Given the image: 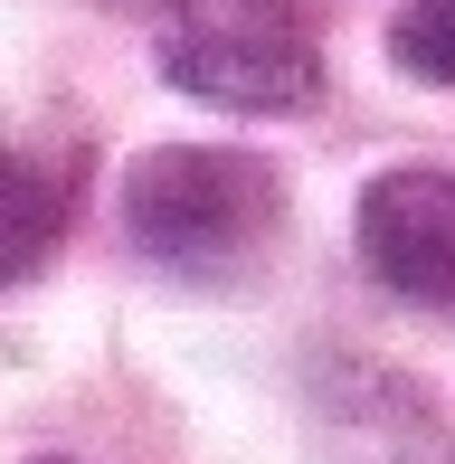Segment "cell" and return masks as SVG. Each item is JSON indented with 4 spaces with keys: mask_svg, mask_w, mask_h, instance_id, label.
I'll use <instances>...</instances> for the list:
<instances>
[{
    "mask_svg": "<svg viewBox=\"0 0 455 464\" xmlns=\"http://www.w3.org/2000/svg\"><path fill=\"white\" fill-rule=\"evenodd\" d=\"M285 189L257 152H218V142H161L123 171V227L152 266L171 276H228L276 237Z\"/></svg>",
    "mask_w": 455,
    "mask_h": 464,
    "instance_id": "1",
    "label": "cell"
},
{
    "mask_svg": "<svg viewBox=\"0 0 455 464\" xmlns=\"http://www.w3.org/2000/svg\"><path fill=\"white\" fill-rule=\"evenodd\" d=\"M152 57L218 114H295L323 95V48L295 0H161Z\"/></svg>",
    "mask_w": 455,
    "mask_h": 464,
    "instance_id": "2",
    "label": "cell"
},
{
    "mask_svg": "<svg viewBox=\"0 0 455 464\" xmlns=\"http://www.w3.org/2000/svg\"><path fill=\"white\" fill-rule=\"evenodd\" d=\"M361 266L408 304H446L455 294V171L408 161L361 189Z\"/></svg>",
    "mask_w": 455,
    "mask_h": 464,
    "instance_id": "3",
    "label": "cell"
},
{
    "mask_svg": "<svg viewBox=\"0 0 455 464\" xmlns=\"http://www.w3.org/2000/svg\"><path fill=\"white\" fill-rule=\"evenodd\" d=\"M76 218V180L57 161H29V152H0V285H29L38 266L57 256Z\"/></svg>",
    "mask_w": 455,
    "mask_h": 464,
    "instance_id": "4",
    "label": "cell"
},
{
    "mask_svg": "<svg viewBox=\"0 0 455 464\" xmlns=\"http://www.w3.org/2000/svg\"><path fill=\"white\" fill-rule=\"evenodd\" d=\"M389 57L418 86H455V0H408L389 19Z\"/></svg>",
    "mask_w": 455,
    "mask_h": 464,
    "instance_id": "5",
    "label": "cell"
}]
</instances>
